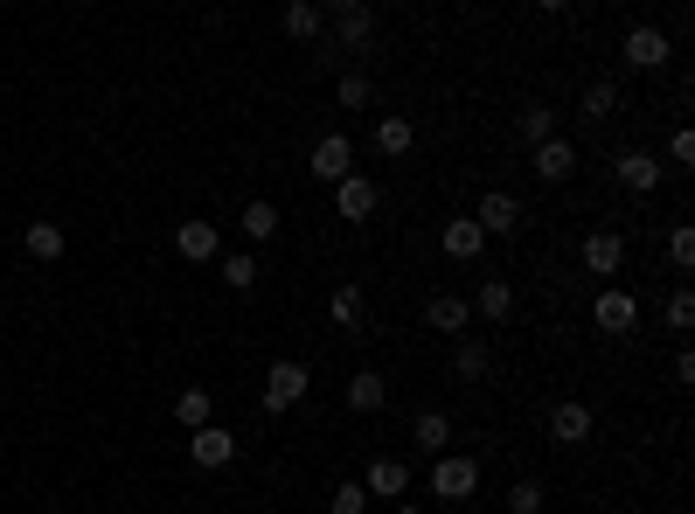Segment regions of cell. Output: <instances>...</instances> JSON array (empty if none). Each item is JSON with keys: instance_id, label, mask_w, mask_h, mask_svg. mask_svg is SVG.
<instances>
[{"instance_id": "obj_3", "label": "cell", "mask_w": 695, "mask_h": 514, "mask_svg": "<svg viewBox=\"0 0 695 514\" xmlns=\"http://www.w3.org/2000/svg\"><path fill=\"white\" fill-rule=\"evenodd\" d=\"M188 459H195L202 473H223L237 459V431L230 425H195V431H188Z\"/></svg>"}, {"instance_id": "obj_15", "label": "cell", "mask_w": 695, "mask_h": 514, "mask_svg": "<svg viewBox=\"0 0 695 514\" xmlns=\"http://www.w3.org/2000/svg\"><path fill=\"white\" fill-rule=\"evenodd\" d=\"M466 320H474V307L453 292H431V307H424V327L431 334H466Z\"/></svg>"}, {"instance_id": "obj_25", "label": "cell", "mask_w": 695, "mask_h": 514, "mask_svg": "<svg viewBox=\"0 0 695 514\" xmlns=\"http://www.w3.org/2000/svg\"><path fill=\"white\" fill-rule=\"evenodd\" d=\"M22 243H28V258H43V264H56V258L70 251V237L56 230V223H28V237H22Z\"/></svg>"}, {"instance_id": "obj_14", "label": "cell", "mask_w": 695, "mask_h": 514, "mask_svg": "<svg viewBox=\"0 0 695 514\" xmlns=\"http://www.w3.org/2000/svg\"><path fill=\"white\" fill-rule=\"evenodd\" d=\"M619 188H626V195H654V188H661V160L654 154H619Z\"/></svg>"}, {"instance_id": "obj_5", "label": "cell", "mask_w": 695, "mask_h": 514, "mask_svg": "<svg viewBox=\"0 0 695 514\" xmlns=\"http://www.w3.org/2000/svg\"><path fill=\"white\" fill-rule=\"evenodd\" d=\"M591 327H598V334H633V327H640V299L619 292V285H606V292H598V307H591Z\"/></svg>"}, {"instance_id": "obj_27", "label": "cell", "mask_w": 695, "mask_h": 514, "mask_svg": "<svg viewBox=\"0 0 695 514\" xmlns=\"http://www.w3.org/2000/svg\"><path fill=\"white\" fill-rule=\"evenodd\" d=\"M243 237H251V243H272V237H278V208H272V202H243Z\"/></svg>"}, {"instance_id": "obj_24", "label": "cell", "mask_w": 695, "mask_h": 514, "mask_svg": "<svg viewBox=\"0 0 695 514\" xmlns=\"http://www.w3.org/2000/svg\"><path fill=\"white\" fill-rule=\"evenodd\" d=\"M334 105H341V111H369L375 105V77H369V70H348V77L334 84Z\"/></svg>"}, {"instance_id": "obj_19", "label": "cell", "mask_w": 695, "mask_h": 514, "mask_svg": "<svg viewBox=\"0 0 695 514\" xmlns=\"http://www.w3.org/2000/svg\"><path fill=\"white\" fill-rule=\"evenodd\" d=\"M383 404H390V383H383L375 369H355V375H348V410L369 417V410H383Z\"/></svg>"}, {"instance_id": "obj_10", "label": "cell", "mask_w": 695, "mask_h": 514, "mask_svg": "<svg viewBox=\"0 0 695 514\" xmlns=\"http://www.w3.org/2000/svg\"><path fill=\"white\" fill-rule=\"evenodd\" d=\"M529 167H536V181H571L577 175V146L571 140H542V146H529Z\"/></svg>"}, {"instance_id": "obj_36", "label": "cell", "mask_w": 695, "mask_h": 514, "mask_svg": "<svg viewBox=\"0 0 695 514\" xmlns=\"http://www.w3.org/2000/svg\"><path fill=\"white\" fill-rule=\"evenodd\" d=\"M321 8L334 14V22H341V14H362V8H369V0H321Z\"/></svg>"}, {"instance_id": "obj_32", "label": "cell", "mask_w": 695, "mask_h": 514, "mask_svg": "<svg viewBox=\"0 0 695 514\" xmlns=\"http://www.w3.org/2000/svg\"><path fill=\"white\" fill-rule=\"evenodd\" d=\"M223 285H230V292H251V285H257V258H223Z\"/></svg>"}, {"instance_id": "obj_16", "label": "cell", "mask_w": 695, "mask_h": 514, "mask_svg": "<svg viewBox=\"0 0 695 514\" xmlns=\"http://www.w3.org/2000/svg\"><path fill=\"white\" fill-rule=\"evenodd\" d=\"M439 243H445V258H487V230H480L474 216H453Z\"/></svg>"}, {"instance_id": "obj_11", "label": "cell", "mask_w": 695, "mask_h": 514, "mask_svg": "<svg viewBox=\"0 0 695 514\" xmlns=\"http://www.w3.org/2000/svg\"><path fill=\"white\" fill-rule=\"evenodd\" d=\"M362 493H369V501H404V493H410V466L404 459H369Z\"/></svg>"}, {"instance_id": "obj_2", "label": "cell", "mask_w": 695, "mask_h": 514, "mask_svg": "<svg viewBox=\"0 0 695 514\" xmlns=\"http://www.w3.org/2000/svg\"><path fill=\"white\" fill-rule=\"evenodd\" d=\"M474 487H480V459H453V452L431 459V493L439 501H474Z\"/></svg>"}, {"instance_id": "obj_13", "label": "cell", "mask_w": 695, "mask_h": 514, "mask_svg": "<svg viewBox=\"0 0 695 514\" xmlns=\"http://www.w3.org/2000/svg\"><path fill=\"white\" fill-rule=\"evenodd\" d=\"M668 49H674V43H668L661 28H647V22H640V28H626V63H633V70H661V63H668Z\"/></svg>"}, {"instance_id": "obj_30", "label": "cell", "mask_w": 695, "mask_h": 514, "mask_svg": "<svg viewBox=\"0 0 695 514\" xmlns=\"http://www.w3.org/2000/svg\"><path fill=\"white\" fill-rule=\"evenodd\" d=\"M668 264H674V272H688V264H695V230H688V223H674V230H668Z\"/></svg>"}, {"instance_id": "obj_21", "label": "cell", "mask_w": 695, "mask_h": 514, "mask_svg": "<svg viewBox=\"0 0 695 514\" xmlns=\"http://www.w3.org/2000/svg\"><path fill=\"white\" fill-rule=\"evenodd\" d=\"M410 438H418V452H431V459H439L445 438H453V417H445V410H418V417H410Z\"/></svg>"}, {"instance_id": "obj_33", "label": "cell", "mask_w": 695, "mask_h": 514, "mask_svg": "<svg viewBox=\"0 0 695 514\" xmlns=\"http://www.w3.org/2000/svg\"><path fill=\"white\" fill-rule=\"evenodd\" d=\"M661 320H668L674 334H688V327H695V292H688V285H682V292L668 299V313H661Z\"/></svg>"}, {"instance_id": "obj_37", "label": "cell", "mask_w": 695, "mask_h": 514, "mask_svg": "<svg viewBox=\"0 0 695 514\" xmlns=\"http://www.w3.org/2000/svg\"><path fill=\"white\" fill-rule=\"evenodd\" d=\"M536 8H542V14H563V8H571V0H536Z\"/></svg>"}, {"instance_id": "obj_34", "label": "cell", "mask_w": 695, "mask_h": 514, "mask_svg": "<svg viewBox=\"0 0 695 514\" xmlns=\"http://www.w3.org/2000/svg\"><path fill=\"white\" fill-rule=\"evenodd\" d=\"M508 507L515 514H542V480H515L508 487Z\"/></svg>"}, {"instance_id": "obj_22", "label": "cell", "mask_w": 695, "mask_h": 514, "mask_svg": "<svg viewBox=\"0 0 695 514\" xmlns=\"http://www.w3.org/2000/svg\"><path fill=\"white\" fill-rule=\"evenodd\" d=\"M410 140H418V132H410V119H397V111H390V119H375V154H383V160H404Z\"/></svg>"}, {"instance_id": "obj_20", "label": "cell", "mask_w": 695, "mask_h": 514, "mask_svg": "<svg viewBox=\"0 0 695 514\" xmlns=\"http://www.w3.org/2000/svg\"><path fill=\"white\" fill-rule=\"evenodd\" d=\"M278 28H286L292 35V43H321V0H286V22H278Z\"/></svg>"}, {"instance_id": "obj_7", "label": "cell", "mask_w": 695, "mask_h": 514, "mask_svg": "<svg viewBox=\"0 0 695 514\" xmlns=\"http://www.w3.org/2000/svg\"><path fill=\"white\" fill-rule=\"evenodd\" d=\"M474 223H480L487 237H515V230H522V202L508 195V188H494V195L474 202Z\"/></svg>"}, {"instance_id": "obj_18", "label": "cell", "mask_w": 695, "mask_h": 514, "mask_svg": "<svg viewBox=\"0 0 695 514\" xmlns=\"http://www.w3.org/2000/svg\"><path fill=\"white\" fill-rule=\"evenodd\" d=\"M453 375H459V383H487V375H494V348H487V340H459V348H453Z\"/></svg>"}, {"instance_id": "obj_35", "label": "cell", "mask_w": 695, "mask_h": 514, "mask_svg": "<svg viewBox=\"0 0 695 514\" xmlns=\"http://www.w3.org/2000/svg\"><path fill=\"white\" fill-rule=\"evenodd\" d=\"M668 160H674V167H695V132H688V125H674V140H668Z\"/></svg>"}, {"instance_id": "obj_9", "label": "cell", "mask_w": 695, "mask_h": 514, "mask_svg": "<svg viewBox=\"0 0 695 514\" xmlns=\"http://www.w3.org/2000/svg\"><path fill=\"white\" fill-rule=\"evenodd\" d=\"M542 425H550V438H556V445H585L598 417H591V404H577V396H563V404H556L550 417H542Z\"/></svg>"}, {"instance_id": "obj_23", "label": "cell", "mask_w": 695, "mask_h": 514, "mask_svg": "<svg viewBox=\"0 0 695 514\" xmlns=\"http://www.w3.org/2000/svg\"><path fill=\"white\" fill-rule=\"evenodd\" d=\"M474 313H487V327H494V320H508V313H515V285H508V278H487L480 299H474Z\"/></svg>"}, {"instance_id": "obj_29", "label": "cell", "mask_w": 695, "mask_h": 514, "mask_svg": "<svg viewBox=\"0 0 695 514\" xmlns=\"http://www.w3.org/2000/svg\"><path fill=\"white\" fill-rule=\"evenodd\" d=\"M175 417H181L188 431H195V425H209V390H181V396H175Z\"/></svg>"}, {"instance_id": "obj_28", "label": "cell", "mask_w": 695, "mask_h": 514, "mask_svg": "<svg viewBox=\"0 0 695 514\" xmlns=\"http://www.w3.org/2000/svg\"><path fill=\"white\" fill-rule=\"evenodd\" d=\"M522 140H529V146L556 140V105H522Z\"/></svg>"}, {"instance_id": "obj_1", "label": "cell", "mask_w": 695, "mask_h": 514, "mask_svg": "<svg viewBox=\"0 0 695 514\" xmlns=\"http://www.w3.org/2000/svg\"><path fill=\"white\" fill-rule=\"evenodd\" d=\"M307 383H313L307 361H272L265 369V417H286L299 396H307Z\"/></svg>"}, {"instance_id": "obj_12", "label": "cell", "mask_w": 695, "mask_h": 514, "mask_svg": "<svg viewBox=\"0 0 695 514\" xmlns=\"http://www.w3.org/2000/svg\"><path fill=\"white\" fill-rule=\"evenodd\" d=\"M577 258H585V272H591V278H612L619 264H626V237H619V230H591Z\"/></svg>"}, {"instance_id": "obj_8", "label": "cell", "mask_w": 695, "mask_h": 514, "mask_svg": "<svg viewBox=\"0 0 695 514\" xmlns=\"http://www.w3.org/2000/svg\"><path fill=\"white\" fill-rule=\"evenodd\" d=\"M175 251L188 258V264H209V258H223V230L209 216H188L181 230H175Z\"/></svg>"}, {"instance_id": "obj_4", "label": "cell", "mask_w": 695, "mask_h": 514, "mask_svg": "<svg viewBox=\"0 0 695 514\" xmlns=\"http://www.w3.org/2000/svg\"><path fill=\"white\" fill-rule=\"evenodd\" d=\"M307 167H313V181H327V188L348 181L355 175V140H348V132H327V140L307 154Z\"/></svg>"}, {"instance_id": "obj_31", "label": "cell", "mask_w": 695, "mask_h": 514, "mask_svg": "<svg viewBox=\"0 0 695 514\" xmlns=\"http://www.w3.org/2000/svg\"><path fill=\"white\" fill-rule=\"evenodd\" d=\"M362 507H369V493H362V480H341V487L327 493V514H362Z\"/></svg>"}, {"instance_id": "obj_17", "label": "cell", "mask_w": 695, "mask_h": 514, "mask_svg": "<svg viewBox=\"0 0 695 514\" xmlns=\"http://www.w3.org/2000/svg\"><path fill=\"white\" fill-rule=\"evenodd\" d=\"M327 320H334L341 334H355V327H362V320H369V299H362V285H334V299H327Z\"/></svg>"}, {"instance_id": "obj_6", "label": "cell", "mask_w": 695, "mask_h": 514, "mask_svg": "<svg viewBox=\"0 0 695 514\" xmlns=\"http://www.w3.org/2000/svg\"><path fill=\"white\" fill-rule=\"evenodd\" d=\"M375 202H383V188H375L369 175L334 181V216H341V223H369V216H375Z\"/></svg>"}, {"instance_id": "obj_26", "label": "cell", "mask_w": 695, "mask_h": 514, "mask_svg": "<svg viewBox=\"0 0 695 514\" xmlns=\"http://www.w3.org/2000/svg\"><path fill=\"white\" fill-rule=\"evenodd\" d=\"M577 111H585V119H612V111H619V84H612V77L585 84V98H577Z\"/></svg>"}, {"instance_id": "obj_38", "label": "cell", "mask_w": 695, "mask_h": 514, "mask_svg": "<svg viewBox=\"0 0 695 514\" xmlns=\"http://www.w3.org/2000/svg\"><path fill=\"white\" fill-rule=\"evenodd\" d=\"M397 514H424V507H410V501H397Z\"/></svg>"}]
</instances>
